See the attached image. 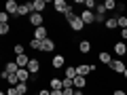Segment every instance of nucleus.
I'll return each instance as SVG.
<instances>
[{
  "instance_id": "1",
  "label": "nucleus",
  "mask_w": 127,
  "mask_h": 95,
  "mask_svg": "<svg viewBox=\"0 0 127 95\" xmlns=\"http://www.w3.org/2000/svg\"><path fill=\"white\" fill-rule=\"evenodd\" d=\"M108 68H110V72H112V74H117V76H123V72L127 70V63H125V59H114V61L110 63Z\"/></svg>"
},
{
  "instance_id": "2",
  "label": "nucleus",
  "mask_w": 127,
  "mask_h": 95,
  "mask_svg": "<svg viewBox=\"0 0 127 95\" xmlns=\"http://www.w3.org/2000/svg\"><path fill=\"white\" fill-rule=\"evenodd\" d=\"M112 51H114V55H117L119 59H125V57H127V42H123V40H114Z\"/></svg>"
},
{
  "instance_id": "3",
  "label": "nucleus",
  "mask_w": 127,
  "mask_h": 95,
  "mask_svg": "<svg viewBox=\"0 0 127 95\" xmlns=\"http://www.w3.org/2000/svg\"><path fill=\"white\" fill-rule=\"evenodd\" d=\"M97 70V66L95 63H78L76 66V72H78V76H89V72H95Z\"/></svg>"
},
{
  "instance_id": "4",
  "label": "nucleus",
  "mask_w": 127,
  "mask_h": 95,
  "mask_svg": "<svg viewBox=\"0 0 127 95\" xmlns=\"http://www.w3.org/2000/svg\"><path fill=\"white\" fill-rule=\"evenodd\" d=\"M32 38H34V40H47V38H51L49 36V30H47V25H40V27H36V30L32 32Z\"/></svg>"
},
{
  "instance_id": "5",
  "label": "nucleus",
  "mask_w": 127,
  "mask_h": 95,
  "mask_svg": "<svg viewBox=\"0 0 127 95\" xmlns=\"http://www.w3.org/2000/svg\"><path fill=\"white\" fill-rule=\"evenodd\" d=\"M28 23L36 30V27H40L42 23H45V15H42V13H32L30 17H28Z\"/></svg>"
},
{
  "instance_id": "6",
  "label": "nucleus",
  "mask_w": 127,
  "mask_h": 95,
  "mask_svg": "<svg viewBox=\"0 0 127 95\" xmlns=\"http://www.w3.org/2000/svg\"><path fill=\"white\" fill-rule=\"evenodd\" d=\"M72 9V6L66 2V0H53V11L55 13H62V15H66L68 11Z\"/></svg>"
},
{
  "instance_id": "7",
  "label": "nucleus",
  "mask_w": 127,
  "mask_h": 95,
  "mask_svg": "<svg viewBox=\"0 0 127 95\" xmlns=\"http://www.w3.org/2000/svg\"><path fill=\"white\" fill-rule=\"evenodd\" d=\"M91 49H93V42H91L89 38H81V40H78V53L81 55L91 53Z\"/></svg>"
},
{
  "instance_id": "8",
  "label": "nucleus",
  "mask_w": 127,
  "mask_h": 95,
  "mask_svg": "<svg viewBox=\"0 0 127 95\" xmlns=\"http://www.w3.org/2000/svg\"><path fill=\"white\" fill-rule=\"evenodd\" d=\"M40 68H42V63L38 61L36 57H32V59H30V63H28V72H30L32 76H38V72H40Z\"/></svg>"
},
{
  "instance_id": "9",
  "label": "nucleus",
  "mask_w": 127,
  "mask_h": 95,
  "mask_svg": "<svg viewBox=\"0 0 127 95\" xmlns=\"http://www.w3.org/2000/svg\"><path fill=\"white\" fill-rule=\"evenodd\" d=\"M51 68H55V70H59V68H66V55L57 53L53 59H51Z\"/></svg>"
},
{
  "instance_id": "10",
  "label": "nucleus",
  "mask_w": 127,
  "mask_h": 95,
  "mask_svg": "<svg viewBox=\"0 0 127 95\" xmlns=\"http://www.w3.org/2000/svg\"><path fill=\"white\" fill-rule=\"evenodd\" d=\"M78 15H81V19H83V23H85V25H91V23H95V13H93V11H81V13H78Z\"/></svg>"
},
{
  "instance_id": "11",
  "label": "nucleus",
  "mask_w": 127,
  "mask_h": 95,
  "mask_svg": "<svg viewBox=\"0 0 127 95\" xmlns=\"http://www.w3.org/2000/svg\"><path fill=\"white\" fill-rule=\"evenodd\" d=\"M4 11H6L9 15H15V17H17V13H19L17 0H6V2H4Z\"/></svg>"
},
{
  "instance_id": "12",
  "label": "nucleus",
  "mask_w": 127,
  "mask_h": 95,
  "mask_svg": "<svg viewBox=\"0 0 127 95\" xmlns=\"http://www.w3.org/2000/svg\"><path fill=\"white\" fill-rule=\"evenodd\" d=\"M47 4H49V0H32V11L34 13H45Z\"/></svg>"
},
{
  "instance_id": "13",
  "label": "nucleus",
  "mask_w": 127,
  "mask_h": 95,
  "mask_svg": "<svg viewBox=\"0 0 127 95\" xmlns=\"http://www.w3.org/2000/svg\"><path fill=\"white\" fill-rule=\"evenodd\" d=\"M34 13L32 11V2H23V4H19V13H17V17H30V15Z\"/></svg>"
},
{
  "instance_id": "14",
  "label": "nucleus",
  "mask_w": 127,
  "mask_h": 95,
  "mask_svg": "<svg viewBox=\"0 0 127 95\" xmlns=\"http://www.w3.org/2000/svg\"><path fill=\"white\" fill-rule=\"evenodd\" d=\"M49 89L51 91H62L64 89V78H59V76L49 78Z\"/></svg>"
},
{
  "instance_id": "15",
  "label": "nucleus",
  "mask_w": 127,
  "mask_h": 95,
  "mask_svg": "<svg viewBox=\"0 0 127 95\" xmlns=\"http://www.w3.org/2000/svg\"><path fill=\"white\" fill-rule=\"evenodd\" d=\"M55 47H57V45H55V40H53V38H47V40H42L40 51H42V53H53V51H55Z\"/></svg>"
},
{
  "instance_id": "16",
  "label": "nucleus",
  "mask_w": 127,
  "mask_h": 95,
  "mask_svg": "<svg viewBox=\"0 0 127 95\" xmlns=\"http://www.w3.org/2000/svg\"><path fill=\"white\" fill-rule=\"evenodd\" d=\"M97 59H100V63H106V66H110V63L114 61L108 51H100V53H97Z\"/></svg>"
},
{
  "instance_id": "17",
  "label": "nucleus",
  "mask_w": 127,
  "mask_h": 95,
  "mask_svg": "<svg viewBox=\"0 0 127 95\" xmlns=\"http://www.w3.org/2000/svg\"><path fill=\"white\" fill-rule=\"evenodd\" d=\"M17 78H19V82H30V80H32V74L28 72V68H19Z\"/></svg>"
},
{
  "instance_id": "18",
  "label": "nucleus",
  "mask_w": 127,
  "mask_h": 95,
  "mask_svg": "<svg viewBox=\"0 0 127 95\" xmlns=\"http://www.w3.org/2000/svg\"><path fill=\"white\" fill-rule=\"evenodd\" d=\"M4 72L6 74H17L19 72V66L15 63V59L13 61H4Z\"/></svg>"
},
{
  "instance_id": "19",
  "label": "nucleus",
  "mask_w": 127,
  "mask_h": 95,
  "mask_svg": "<svg viewBox=\"0 0 127 95\" xmlns=\"http://www.w3.org/2000/svg\"><path fill=\"white\" fill-rule=\"evenodd\" d=\"M30 59H32V57H28V55L23 53V55H17V57H15V63H17L19 68H28V63H30Z\"/></svg>"
},
{
  "instance_id": "20",
  "label": "nucleus",
  "mask_w": 127,
  "mask_h": 95,
  "mask_svg": "<svg viewBox=\"0 0 127 95\" xmlns=\"http://www.w3.org/2000/svg\"><path fill=\"white\" fill-rule=\"evenodd\" d=\"M104 27H106L108 32L117 30V27H119V21H117V17H108V19H106V23H104Z\"/></svg>"
},
{
  "instance_id": "21",
  "label": "nucleus",
  "mask_w": 127,
  "mask_h": 95,
  "mask_svg": "<svg viewBox=\"0 0 127 95\" xmlns=\"http://www.w3.org/2000/svg\"><path fill=\"white\" fill-rule=\"evenodd\" d=\"M64 76H66V78H72V80H74V78L78 76V72H76V66H68V68L64 70Z\"/></svg>"
},
{
  "instance_id": "22",
  "label": "nucleus",
  "mask_w": 127,
  "mask_h": 95,
  "mask_svg": "<svg viewBox=\"0 0 127 95\" xmlns=\"http://www.w3.org/2000/svg\"><path fill=\"white\" fill-rule=\"evenodd\" d=\"M85 87H87V78L85 76H76V78H74V89H85Z\"/></svg>"
},
{
  "instance_id": "23",
  "label": "nucleus",
  "mask_w": 127,
  "mask_h": 95,
  "mask_svg": "<svg viewBox=\"0 0 127 95\" xmlns=\"http://www.w3.org/2000/svg\"><path fill=\"white\" fill-rule=\"evenodd\" d=\"M15 89H17V95H28V91H30V82H19Z\"/></svg>"
},
{
  "instance_id": "24",
  "label": "nucleus",
  "mask_w": 127,
  "mask_h": 95,
  "mask_svg": "<svg viewBox=\"0 0 127 95\" xmlns=\"http://www.w3.org/2000/svg\"><path fill=\"white\" fill-rule=\"evenodd\" d=\"M6 82H9V87H17V85H19L17 74H9V76H6Z\"/></svg>"
},
{
  "instance_id": "25",
  "label": "nucleus",
  "mask_w": 127,
  "mask_h": 95,
  "mask_svg": "<svg viewBox=\"0 0 127 95\" xmlns=\"http://www.w3.org/2000/svg\"><path fill=\"white\" fill-rule=\"evenodd\" d=\"M104 6H106V11H114V9H119L117 0H104Z\"/></svg>"
},
{
  "instance_id": "26",
  "label": "nucleus",
  "mask_w": 127,
  "mask_h": 95,
  "mask_svg": "<svg viewBox=\"0 0 127 95\" xmlns=\"http://www.w3.org/2000/svg\"><path fill=\"white\" fill-rule=\"evenodd\" d=\"M117 21H119V27L121 30H127V15H119Z\"/></svg>"
},
{
  "instance_id": "27",
  "label": "nucleus",
  "mask_w": 127,
  "mask_h": 95,
  "mask_svg": "<svg viewBox=\"0 0 127 95\" xmlns=\"http://www.w3.org/2000/svg\"><path fill=\"white\" fill-rule=\"evenodd\" d=\"M23 51H26V49H23V45H21V42H17V45L13 47V53H15V57H17V55H23Z\"/></svg>"
},
{
  "instance_id": "28",
  "label": "nucleus",
  "mask_w": 127,
  "mask_h": 95,
  "mask_svg": "<svg viewBox=\"0 0 127 95\" xmlns=\"http://www.w3.org/2000/svg\"><path fill=\"white\" fill-rule=\"evenodd\" d=\"M40 47H42V42H40V40H34V38L30 40V49H34V51H40Z\"/></svg>"
},
{
  "instance_id": "29",
  "label": "nucleus",
  "mask_w": 127,
  "mask_h": 95,
  "mask_svg": "<svg viewBox=\"0 0 127 95\" xmlns=\"http://www.w3.org/2000/svg\"><path fill=\"white\" fill-rule=\"evenodd\" d=\"M9 32H11V25H9V23H2V25H0V36H6Z\"/></svg>"
},
{
  "instance_id": "30",
  "label": "nucleus",
  "mask_w": 127,
  "mask_h": 95,
  "mask_svg": "<svg viewBox=\"0 0 127 95\" xmlns=\"http://www.w3.org/2000/svg\"><path fill=\"white\" fill-rule=\"evenodd\" d=\"M85 9H87V11L97 9V2H95V0H85Z\"/></svg>"
},
{
  "instance_id": "31",
  "label": "nucleus",
  "mask_w": 127,
  "mask_h": 95,
  "mask_svg": "<svg viewBox=\"0 0 127 95\" xmlns=\"http://www.w3.org/2000/svg\"><path fill=\"white\" fill-rule=\"evenodd\" d=\"M9 17L11 15L6 13V11H2V13H0V25H2V23H9Z\"/></svg>"
},
{
  "instance_id": "32",
  "label": "nucleus",
  "mask_w": 127,
  "mask_h": 95,
  "mask_svg": "<svg viewBox=\"0 0 127 95\" xmlns=\"http://www.w3.org/2000/svg\"><path fill=\"white\" fill-rule=\"evenodd\" d=\"M106 13V6H104V2L102 4H97V9H95V15H104Z\"/></svg>"
},
{
  "instance_id": "33",
  "label": "nucleus",
  "mask_w": 127,
  "mask_h": 95,
  "mask_svg": "<svg viewBox=\"0 0 127 95\" xmlns=\"http://www.w3.org/2000/svg\"><path fill=\"white\" fill-rule=\"evenodd\" d=\"M112 95H127V89H114Z\"/></svg>"
},
{
  "instance_id": "34",
  "label": "nucleus",
  "mask_w": 127,
  "mask_h": 95,
  "mask_svg": "<svg viewBox=\"0 0 127 95\" xmlns=\"http://www.w3.org/2000/svg\"><path fill=\"white\" fill-rule=\"evenodd\" d=\"M6 95H17V89L15 87H6Z\"/></svg>"
},
{
  "instance_id": "35",
  "label": "nucleus",
  "mask_w": 127,
  "mask_h": 95,
  "mask_svg": "<svg viewBox=\"0 0 127 95\" xmlns=\"http://www.w3.org/2000/svg\"><path fill=\"white\" fill-rule=\"evenodd\" d=\"M119 40L127 42V30H121V36H119Z\"/></svg>"
},
{
  "instance_id": "36",
  "label": "nucleus",
  "mask_w": 127,
  "mask_h": 95,
  "mask_svg": "<svg viewBox=\"0 0 127 95\" xmlns=\"http://www.w3.org/2000/svg\"><path fill=\"white\" fill-rule=\"evenodd\" d=\"M38 95H51V89H38Z\"/></svg>"
},
{
  "instance_id": "37",
  "label": "nucleus",
  "mask_w": 127,
  "mask_h": 95,
  "mask_svg": "<svg viewBox=\"0 0 127 95\" xmlns=\"http://www.w3.org/2000/svg\"><path fill=\"white\" fill-rule=\"evenodd\" d=\"M64 95H74V89H64Z\"/></svg>"
},
{
  "instance_id": "38",
  "label": "nucleus",
  "mask_w": 127,
  "mask_h": 95,
  "mask_svg": "<svg viewBox=\"0 0 127 95\" xmlns=\"http://www.w3.org/2000/svg\"><path fill=\"white\" fill-rule=\"evenodd\" d=\"M51 95H64V89L62 91H51Z\"/></svg>"
},
{
  "instance_id": "39",
  "label": "nucleus",
  "mask_w": 127,
  "mask_h": 95,
  "mask_svg": "<svg viewBox=\"0 0 127 95\" xmlns=\"http://www.w3.org/2000/svg\"><path fill=\"white\" fill-rule=\"evenodd\" d=\"M74 95H85V93H83L81 89H74Z\"/></svg>"
},
{
  "instance_id": "40",
  "label": "nucleus",
  "mask_w": 127,
  "mask_h": 95,
  "mask_svg": "<svg viewBox=\"0 0 127 95\" xmlns=\"http://www.w3.org/2000/svg\"><path fill=\"white\" fill-rule=\"evenodd\" d=\"M123 78H125V80H127V70H125V72H123Z\"/></svg>"
},
{
  "instance_id": "41",
  "label": "nucleus",
  "mask_w": 127,
  "mask_h": 95,
  "mask_svg": "<svg viewBox=\"0 0 127 95\" xmlns=\"http://www.w3.org/2000/svg\"><path fill=\"white\" fill-rule=\"evenodd\" d=\"M34 95H38V93H34Z\"/></svg>"
}]
</instances>
